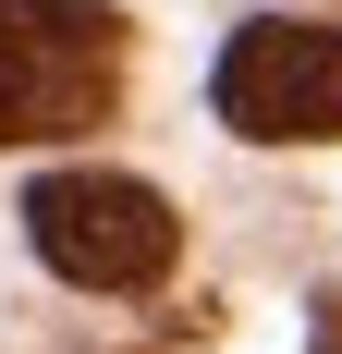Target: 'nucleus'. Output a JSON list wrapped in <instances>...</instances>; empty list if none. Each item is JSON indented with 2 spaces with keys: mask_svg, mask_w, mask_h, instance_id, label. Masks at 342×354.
I'll use <instances>...</instances> for the list:
<instances>
[{
  "mask_svg": "<svg viewBox=\"0 0 342 354\" xmlns=\"http://www.w3.org/2000/svg\"><path fill=\"white\" fill-rule=\"evenodd\" d=\"M220 122L244 147H330L342 135V25L318 12H269L220 49Z\"/></svg>",
  "mask_w": 342,
  "mask_h": 354,
  "instance_id": "obj_3",
  "label": "nucleus"
},
{
  "mask_svg": "<svg viewBox=\"0 0 342 354\" xmlns=\"http://www.w3.org/2000/svg\"><path fill=\"white\" fill-rule=\"evenodd\" d=\"M25 245L49 257L62 281H86V293H147V281H171L183 220H171V196L135 183V171H49L25 196Z\"/></svg>",
  "mask_w": 342,
  "mask_h": 354,
  "instance_id": "obj_2",
  "label": "nucleus"
},
{
  "mask_svg": "<svg viewBox=\"0 0 342 354\" xmlns=\"http://www.w3.org/2000/svg\"><path fill=\"white\" fill-rule=\"evenodd\" d=\"M306 354H342V281L318 293V318H306Z\"/></svg>",
  "mask_w": 342,
  "mask_h": 354,
  "instance_id": "obj_4",
  "label": "nucleus"
},
{
  "mask_svg": "<svg viewBox=\"0 0 342 354\" xmlns=\"http://www.w3.org/2000/svg\"><path fill=\"white\" fill-rule=\"evenodd\" d=\"M123 12L110 0H0V147H49L110 122Z\"/></svg>",
  "mask_w": 342,
  "mask_h": 354,
  "instance_id": "obj_1",
  "label": "nucleus"
}]
</instances>
